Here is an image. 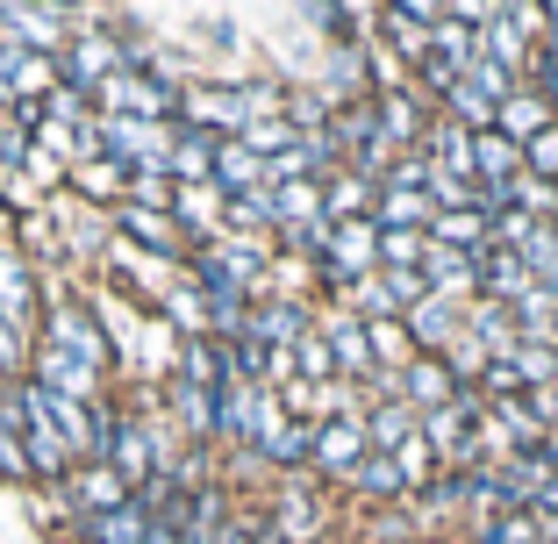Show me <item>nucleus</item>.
<instances>
[{
	"label": "nucleus",
	"mask_w": 558,
	"mask_h": 544,
	"mask_svg": "<svg viewBox=\"0 0 558 544\" xmlns=\"http://www.w3.org/2000/svg\"><path fill=\"white\" fill-rule=\"evenodd\" d=\"M144 544H186V537H180V523H158V516H150V530H144Z\"/></svg>",
	"instance_id": "nucleus-43"
},
{
	"label": "nucleus",
	"mask_w": 558,
	"mask_h": 544,
	"mask_svg": "<svg viewBox=\"0 0 558 544\" xmlns=\"http://www.w3.org/2000/svg\"><path fill=\"white\" fill-rule=\"evenodd\" d=\"M373 222H379V237H395V230H429V222H437V201H429V194H395V186H379Z\"/></svg>",
	"instance_id": "nucleus-26"
},
{
	"label": "nucleus",
	"mask_w": 558,
	"mask_h": 544,
	"mask_svg": "<svg viewBox=\"0 0 558 544\" xmlns=\"http://www.w3.org/2000/svg\"><path fill=\"white\" fill-rule=\"evenodd\" d=\"M308 330H315V309H308V301H294V294H265V301H251V344H265V351H294Z\"/></svg>",
	"instance_id": "nucleus-13"
},
{
	"label": "nucleus",
	"mask_w": 558,
	"mask_h": 544,
	"mask_svg": "<svg viewBox=\"0 0 558 544\" xmlns=\"http://www.w3.org/2000/svg\"><path fill=\"white\" fill-rule=\"evenodd\" d=\"M44 116L65 122V130H86V122H94V100L72 94V86H50V94H44Z\"/></svg>",
	"instance_id": "nucleus-38"
},
{
	"label": "nucleus",
	"mask_w": 558,
	"mask_h": 544,
	"mask_svg": "<svg viewBox=\"0 0 558 544\" xmlns=\"http://www.w3.org/2000/svg\"><path fill=\"white\" fill-rule=\"evenodd\" d=\"M215 186H222V201H236V194H258V186H265V158H251V150L230 136V144L215 150Z\"/></svg>",
	"instance_id": "nucleus-28"
},
{
	"label": "nucleus",
	"mask_w": 558,
	"mask_h": 544,
	"mask_svg": "<svg viewBox=\"0 0 558 544\" xmlns=\"http://www.w3.org/2000/svg\"><path fill=\"white\" fill-rule=\"evenodd\" d=\"M465 80H473V86H480V100H487L494 116H501V100H509V94H515V86H523V80H515V72H501V65H487V58H473V72H465Z\"/></svg>",
	"instance_id": "nucleus-39"
},
{
	"label": "nucleus",
	"mask_w": 558,
	"mask_h": 544,
	"mask_svg": "<svg viewBox=\"0 0 558 544\" xmlns=\"http://www.w3.org/2000/svg\"><path fill=\"white\" fill-rule=\"evenodd\" d=\"M379 201V186L365 180V172H337V180H323V222L337 230V222H365Z\"/></svg>",
	"instance_id": "nucleus-23"
},
{
	"label": "nucleus",
	"mask_w": 558,
	"mask_h": 544,
	"mask_svg": "<svg viewBox=\"0 0 558 544\" xmlns=\"http://www.w3.org/2000/svg\"><path fill=\"white\" fill-rule=\"evenodd\" d=\"M544 29H551V22H544V8H494L487 29H480V58L523 80V65H530V50L544 44Z\"/></svg>",
	"instance_id": "nucleus-5"
},
{
	"label": "nucleus",
	"mask_w": 558,
	"mask_h": 544,
	"mask_svg": "<svg viewBox=\"0 0 558 544\" xmlns=\"http://www.w3.org/2000/svg\"><path fill=\"white\" fill-rule=\"evenodd\" d=\"M308 222H323V180L272 186V244H279V237H294V230H308Z\"/></svg>",
	"instance_id": "nucleus-21"
},
{
	"label": "nucleus",
	"mask_w": 558,
	"mask_h": 544,
	"mask_svg": "<svg viewBox=\"0 0 558 544\" xmlns=\"http://www.w3.org/2000/svg\"><path fill=\"white\" fill-rule=\"evenodd\" d=\"M429 251V230H395V237H379V273H415Z\"/></svg>",
	"instance_id": "nucleus-33"
},
{
	"label": "nucleus",
	"mask_w": 558,
	"mask_h": 544,
	"mask_svg": "<svg viewBox=\"0 0 558 544\" xmlns=\"http://www.w3.org/2000/svg\"><path fill=\"white\" fill-rule=\"evenodd\" d=\"M379 280H387V294H395V309H401V315H409L415 301L429 294V287H423V273H379Z\"/></svg>",
	"instance_id": "nucleus-42"
},
{
	"label": "nucleus",
	"mask_w": 558,
	"mask_h": 544,
	"mask_svg": "<svg viewBox=\"0 0 558 544\" xmlns=\"http://www.w3.org/2000/svg\"><path fill=\"white\" fill-rule=\"evenodd\" d=\"M315 273H323V294H337V287H351V280H373L379 273V222L373 215H365V222H337Z\"/></svg>",
	"instance_id": "nucleus-7"
},
{
	"label": "nucleus",
	"mask_w": 558,
	"mask_h": 544,
	"mask_svg": "<svg viewBox=\"0 0 558 544\" xmlns=\"http://www.w3.org/2000/svg\"><path fill=\"white\" fill-rule=\"evenodd\" d=\"M22 172H29V186H44V194H58V186H65V166H58L50 150H36V144H29V158H22Z\"/></svg>",
	"instance_id": "nucleus-41"
},
{
	"label": "nucleus",
	"mask_w": 558,
	"mask_h": 544,
	"mask_svg": "<svg viewBox=\"0 0 558 544\" xmlns=\"http://www.w3.org/2000/svg\"><path fill=\"white\" fill-rule=\"evenodd\" d=\"M444 365H451V379H459V387H480V379H487V365H494V351L480 344V337H459V344L444 351Z\"/></svg>",
	"instance_id": "nucleus-34"
},
{
	"label": "nucleus",
	"mask_w": 558,
	"mask_h": 544,
	"mask_svg": "<svg viewBox=\"0 0 558 544\" xmlns=\"http://www.w3.org/2000/svg\"><path fill=\"white\" fill-rule=\"evenodd\" d=\"M401 330H409V344L423 351V359H444V351L465 337V301H451V294H423L409 315H401Z\"/></svg>",
	"instance_id": "nucleus-12"
},
{
	"label": "nucleus",
	"mask_w": 558,
	"mask_h": 544,
	"mask_svg": "<svg viewBox=\"0 0 558 544\" xmlns=\"http://www.w3.org/2000/svg\"><path fill=\"white\" fill-rule=\"evenodd\" d=\"M265 516H272V530H279L287 544H323V537H329L323 480H315V473H287V480H272V501H265Z\"/></svg>",
	"instance_id": "nucleus-2"
},
{
	"label": "nucleus",
	"mask_w": 558,
	"mask_h": 544,
	"mask_svg": "<svg viewBox=\"0 0 558 544\" xmlns=\"http://www.w3.org/2000/svg\"><path fill=\"white\" fill-rule=\"evenodd\" d=\"M423 158L444 172V180L480 186V172H473V130H465V122H451V116H429V130H423Z\"/></svg>",
	"instance_id": "nucleus-16"
},
{
	"label": "nucleus",
	"mask_w": 558,
	"mask_h": 544,
	"mask_svg": "<svg viewBox=\"0 0 558 544\" xmlns=\"http://www.w3.org/2000/svg\"><path fill=\"white\" fill-rule=\"evenodd\" d=\"M244 94L236 86H215V80H201V86H180V130H201V136H244Z\"/></svg>",
	"instance_id": "nucleus-8"
},
{
	"label": "nucleus",
	"mask_w": 558,
	"mask_h": 544,
	"mask_svg": "<svg viewBox=\"0 0 558 544\" xmlns=\"http://www.w3.org/2000/svg\"><path fill=\"white\" fill-rule=\"evenodd\" d=\"M100 158L122 172H172V122H130V116H94Z\"/></svg>",
	"instance_id": "nucleus-1"
},
{
	"label": "nucleus",
	"mask_w": 558,
	"mask_h": 544,
	"mask_svg": "<svg viewBox=\"0 0 558 544\" xmlns=\"http://www.w3.org/2000/svg\"><path fill=\"white\" fill-rule=\"evenodd\" d=\"M409 437H423V415H415L401 395H395V401H373V409H365V445H373L379 459H395Z\"/></svg>",
	"instance_id": "nucleus-19"
},
{
	"label": "nucleus",
	"mask_w": 558,
	"mask_h": 544,
	"mask_svg": "<svg viewBox=\"0 0 558 544\" xmlns=\"http://www.w3.org/2000/svg\"><path fill=\"white\" fill-rule=\"evenodd\" d=\"M523 172H530V180H544V186H558V122L523 144Z\"/></svg>",
	"instance_id": "nucleus-37"
},
{
	"label": "nucleus",
	"mask_w": 558,
	"mask_h": 544,
	"mask_svg": "<svg viewBox=\"0 0 558 544\" xmlns=\"http://www.w3.org/2000/svg\"><path fill=\"white\" fill-rule=\"evenodd\" d=\"M558 122V108H544L537 94H530V86H515L509 100H501V116H494V130L501 136H515V144H530V136H544Z\"/></svg>",
	"instance_id": "nucleus-27"
},
{
	"label": "nucleus",
	"mask_w": 558,
	"mask_h": 544,
	"mask_svg": "<svg viewBox=\"0 0 558 544\" xmlns=\"http://www.w3.org/2000/svg\"><path fill=\"white\" fill-rule=\"evenodd\" d=\"M236 144H244L251 158H265V166H272V158H287V150L301 144V136H294V122H287V116H258V122H244V136H236Z\"/></svg>",
	"instance_id": "nucleus-29"
},
{
	"label": "nucleus",
	"mask_w": 558,
	"mask_h": 544,
	"mask_svg": "<svg viewBox=\"0 0 558 544\" xmlns=\"http://www.w3.org/2000/svg\"><path fill=\"white\" fill-rule=\"evenodd\" d=\"M29 379L44 387V395H65V401H86V409H108V373H94V365L65 359V351H50V344L29 351Z\"/></svg>",
	"instance_id": "nucleus-9"
},
{
	"label": "nucleus",
	"mask_w": 558,
	"mask_h": 544,
	"mask_svg": "<svg viewBox=\"0 0 558 544\" xmlns=\"http://www.w3.org/2000/svg\"><path fill=\"white\" fill-rule=\"evenodd\" d=\"M144 530H150V509L144 501H122L116 516H72L65 537L72 544H144Z\"/></svg>",
	"instance_id": "nucleus-17"
},
{
	"label": "nucleus",
	"mask_w": 558,
	"mask_h": 544,
	"mask_svg": "<svg viewBox=\"0 0 558 544\" xmlns=\"http://www.w3.org/2000/svg\"><path fill=\"white\" fill-rule=\"evenodd\" d=\"M108 222H116V237L122 244H136V251H150V258H172V265H186V237H180V222L165 208H136V201H122V208H108Z\"/></svg>",
	"instance_id": "nucleus-11"
},
{
	"label": "nucleus",
	"mask_w": 558,
	"mask_h": 544,
	"mask_svg": "<svg viewBox=\"0 0 558 544\" xmlns=\"http://www.w3.org/2000/svg\"><path fill=\"white\" fill-rule=\"evenodd\" d=\"M65 186H72V201L80 208H122V194H130V172L116 166V158H86V166H72L65 172Z\"/></svg>",
	"instance_id": "nucleus-18"
},
{
	"label": "nucleus",
	"mask_w": 558,
	"mask_h": 544,
	"mask_svg": "<svg viewBox=\"0 0 558 544\" xmlns=\"http://www.w3.org/2000/svg\"><path fill=\"white\" fill-rule=\"evenodd\" d=\"M58 495L72 501V516H116L122 501H136V487L116 473V466H100V459H94V466H72Z\"/></svg>",
	"instance_id": "nucleus-14"
},
{
	"label": "nucleus",
	"mask_w": 558,
	"mask_h": 544,
	"mask_svg": "<svg viewBox=\"0 0 558 544\" xmlns=\"http://www.w3.org/2000/svg\"><path fill=\"white\" fill-rule=\"evenodd\" d=\"M215 150H222V136L172 122V186H215Z\"/></svg>",
	"instance_id": "nucleus-22"
},
{
	"label": "nucleus",
	"mask_w": 558,
	"mask_h": 544,
	"mask_svg": "<svg viewBox=\"0 0 558 544\" xmlns=\"http://www.w3.org/2000/svg\"><path fill=\"white\" fill-rule=\"evenodd\" d=\"M15 409H22V451H29V473L65 487L72 451H65V437H58V423H50V401H44L36 379H15Z\"/></svg>",
	"instance_id": "nucleus-4"
},
{
	"label": "nucleus",
	"mask_w": 558,
	"mask_h": 544,
	"mask_svg": "<svg viewBox=\"0 0 558 544\" xmlns=\"http://www.w3.org/2000/svg\"><path fill=\"white\" fill-rule=\"evenodd\" d=\"M365 337H373V359H379V373H387V379L415 359V344H409V330H401V323H365Z\"/></svg>",
	"instance_id": "nucleus-32"
},
{
	"label": "nucleus",
	"mask_w": 558,
	"mask_h": 544,
	"mask_svg": "<svg viewBox=\"0 0 558 544\" xmlns=\"http://www.w3.org/2000/svg\"><path fill=\"white\" fill-rule=\"evenodd\" d=\"M0 330L15 337L44 330V273L29 265V251L15 237H0Z\"/></svg>",
	"instance_id": "nucleus-3"
},
{
	"label": "nucleus",
	"mask_w": 558,
	"mask_h": 544,
	"mask_svg": "<svg viewBox=\"0 0 558 544\" xmlns=\"http://www.w3.org/2000/svg\"><path fill=\"white\" fill-rule=\"evenodd\" d=\"M395 395L409 401L415 415H429V409H451V401H459L465 387L451 379V365H444V359H423V351H415V359L395 373Z\"/></svg>",
	"instance_id": "nucleus-15"
},
{
	"label": "nucleus",
	"mask_w": 558,
	"mask_h": 544,
	"mask_svg": "<svg viewBox=\"0 0 558 544\" xmlns=\"http://www.w3.org/2000/svg\"><path fill=\"white\" fill-rule=\"evenodd\" d=\"M294 379H315V387H329V379H337V351H329L323 330H308L294 344Z\"/></svg>",
	"instance_id": "nucleus-31"
},
{
	"label": "nucleus",
	"mask_w": 558,
	"mask_h": 544,
	"mask_svg": "<svg viewBox=\"0 0 558 544\" xmlns=\"http://www.w3.org/2000/svg\"><path fill=\"white\" fill-rule=\"evenodd\" d=\"M158 315H165V323H172V337H180V344H186V337H208V294H201V287L186 280V273H180V280H172V287H165Z\"/></svg>",
	"instance_id": "nucleus-25"
},
{
	"label": "nucleus",
	"mask_w": 558,
	"mask_h": 544,
	"mask_svg": "<svg viewBox=\"0 0 558 544\" xmlns=\"http://www.w3.org/2000/svg\"><path fill=\"white\" fill-rule=\"evenodd\" d=\"M395 466H401V480H409V495H423L429 480H437V473H444V466H437V451H429V445H423V437H409V445H401V451H395Z\"/></svg>",
	"instance_id": "nucleus-35"
},
{
	"label": "nucleus",
	"mask_w": 558,
	"mask_h": 544,
	"mask_svg": "<svg viewBox=\"0 0 558 544\" xmlns=\"http://www.w3.org/2000/svg\"><path fill=\"white\" fill-rule=\"evenodd\" d=\"M515 373H523L530 395H537V387H558V351L551 344H515Z\"/></svg>",
	"instance_id": "nucleus-36"
},
{
	"label": "nucleus",
	"mask_w": 558,
	"mask_h": 544,
	"mask_svg": "<svg viewBox=\"0 0 558 544\" xmlns=\"http://www.w3.org/2000/svg\"><path fill=\"white\" fill-rule=\"evenodd\" d=\"M387 186H395V194H429V186H437V166H429L423 150H409V158H395Z\"/></svg>",
	"instance_id": "nucleus-40"
},
{
	"label": "nucleus",
	"mask_w": 558,
	"mask_h": 544,
	"mask_svg": "<svg viewBox=\"0 0 558 544\" xmlns=\"http://www.w3.org/2000/svg\"><path fill=\"white\" fill-rule=\"evenodd\" d=\"M365 451H373L365 445V415H329V423L308 430V473L323 480V487H344Z\"/></svg>",
	"instance_id": "nucleus-6"
},
{
	"label": "nucleus",
	"mask_w": 558,
	"mask_h": 544,
	"mask_svg": "<svg viewBox=\"0 0 558 544\" xmlns=\"http://www.w3.org/2000/svg\"><path fill=\"white\" fill-rule=\"evenodd\" d=\"M315 330H323L329 351H337V379H344V387H373V379H379V359H373V337H365L359 315L315 309Z\"/></svg>",
	"instance_id": "nucleus-10"
},
{
	"label": "nucleus",
	"mask_w": 558,
	"mask_h": 544,
	"mask_svg": "<svg viewBox=\"0 0 558 544\" xmlns=\"http://www.w3.org/2000/svg\"><path fill=\"white\" fill-rule=\"evenodd\" d=\"M473 544H544L537 516L515 509V516H473Z\"/></svg>",
	"instance_id": "nucleus-30"
},
{
	"label": "nucleus",
	"mask_w": 558,
	"mask_h": 544,
	"mask_svg": "<svg viewBox=\"0 0 558 544\" xmlns=\"http://www.w3.org/2000/svg\"><path fill=\"white\" fill-rule=\"evenodd\" d=\"M344 495L373 501V509H401V501H409V480H401V466H395V459L365 451V459H359V473L344 480Z\"/></svg>",
	"instance_id": "nucleus-20"
},
{
	"label": "nucleus",
	"mask_w": 558,
	"mask_h": 544,
	"mask_svg": "<svg viewBox=\"0 0 558 544\" xmlns=\"http://www.w3.org/2000/svg\"><path fill=\"white\" fill-rule=\"evenodd\" d=\"M465 337H480L494 359H515V344H523L515 309H501V301H465Z\"/></svg>",
	"instance_id": "nucleus-24"
}]
</instances>
